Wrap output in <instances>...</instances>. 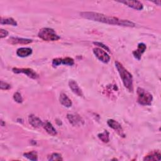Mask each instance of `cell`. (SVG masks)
Returning a JSON list of instances; mask_svg holds the SVG:
<instances>
[{"instance_id": "6da1fadb", "label": "cell", "mask_w": 161, "mask_h": 161, "mask_svg": "<svg viewBox=\"0 0 161 161\" xmlns=\"http://www.w3.org/2000/svg\"><path fill=\"white\" fill-rule=\"evenodd\" d=\"M80 15L86 19L101 22L103 23H107L109 25H114L128 27H133L135 26L134 23L128 19H123L113 16H109L99 13L81 12L80 13Z\"/></svg>"}, {"instance_id": "7a4b0ae2", "label": "cell", "mask_w": 161, "mask_h": 161, "mask_svg": "<svg viewBox=\"0 0 161 161\" xmlns=\"http://www.w3.org/2000/svg\"><path fill=\"white\" fill-rule=\"evenodd\" d=\"M116 68L120 75L124 86L130 91H133V76L130 72H129L124 66L119 62H115Z\"/></svg>"}, {"instance_id": "3957f363", "label": "cell", "mask_w": 161, "mask_h": 161, "mask_svg": "<svg viewBox=\"0 0 161 161\" xmlns=\"http://www.w3.org/2000/svg\"><path fill=\"white\" fill-rule=\"evenodd\" d=\"M137 101L138 103L143 106H150L152 104L153 100L152 95L147 91L141 87L137 88Z\"/></svg>"}, {"instance_id": "277c9868", "label": "cell", "mask_w": 161, "mask_h": 161, "mask_svg": "<svg viewBox=\"0 0 161 161\" xmlns=\"http://www.w3.org/2000/svg\"><path fill=\"white\" fill-rule=\"evenodd\" d=\"M38 36L45 41H56L60 39V36L55 30L50 28H43L40 30Z\"/></svg>"}, {"instance_id": "5b68a950", "label": "cell", "mask_w": 161, "mask_h": 161, "mask_svg": "<svg viewBox=\"0 0 161 161\" xmlns=\"http://www.w3.org/2000/svg\"><path fill=\"white\" fill-rule=\"evenodd\" d=\"M93 53L96 57L103 63H108L110 60L109 55L106 52V51L102 50L100 48H93Z\"/></svg>"}, {"instance_id": "8992f818", "label": "cell", "mask_w": 161, "mask_h": 161, "mask_svg": "<svg viewBox=\"0 0 161 161\" xmlns=\"http://www.w3.org/2000/svg\"><path fill=\"white\" fill-rule=\"evenodd\" d=\"M13 72L16 74H19L22 73L24 74H26L28 77L35 79L38 77V75L31 69L29 68H13Z\"/></svg>"}, {"instance_id": "52a82bcc", "label": "cell", "mask_w": 161, "mask_h": 161, "mask_svg": "<svg viewBox=\"0 0 161 161\" xmlns=\"http://www.w3.org/2000/svg\"><path fill=\"white\" fill-rule=\"evenodd\" d=\"M60 64L67 65H73L74 64V60L70 57L65 58H56L52 60V65L53 67H56Z\"/></svg>"}, {"instance_id": "ba28073f", "label": "cell", "mask_w": 161, "mask_h": 161, "mask_svg": "<svg viewBox=\"0 0 161 161\" xmlns=\"http://www.w3.org/2000/svg\"><path fill=\"white\" fill-rule=\"evenodd\" d=\"M108 126L111 128L112 129H113L120 136L122 137H125V135L123 132V130L121 126V125L116 121L113 119H109L108 120L107 122Z\"/></svg>"}, {"instance_id": "9c48e42d", "label": "cell", "mask_w": 161, "mask_h": 161, "mask_svg": "<svg viewBox=\"0 0 161 161\" xmlns=\"http://www.w3.org/2000/svg\"><path fill=\"white\" fill-rule=\"evenodd\" d=\"M67 119H69L70 124L73 126H80L84 124V120L82 118L77 114L70 113L67 114Z\"/></svg>"}, {"instance_id": "30bf717a", "label": "cell", "mask_w": 161, "mask_h": 161, "mask_svg": "<svg viewBox=\"0 0 161 161\" xmlns=\"http://www.w3.org/2000/svg\"><path fill=\"white\" fill-rule=\"evenodd\" d=\"M119 3L136 10H142L143 8V4L139 1H121Z\"/></svg>"}, {"instance_id": "8fae6325", "label": "cell", "mask_w": 161, "mask_h": 161, "mask_svg": "<svg viewBox=\"0 0 161 161\" xmlns=\"http://www.w3.org/2000/svg\"><path fill=\"white\" fill-rule=\"evenodd\" d=\"M146 48H147V47H146V45L145 43H140L138 45L137 49L133 52V55L134 57L135 58H136L137 60H140L141 59L142 54L146 50Z\"/></svg>"}, {"instance_id": "7c38bea8", "label": "cell", "mask_w": 161, "mask_h": 161, "mask_svg": "<svg viewBox=\"0 0 161 161\" xmlns=\"http://www.w3.org/2000/svg\"><path fill=\"white\" fill-rule=\"evenodd\" d=\"M69 87L70 88V89L72 90V91L75 94H76L77 96H80V97L83 96V93H82L81 89L80 88V87L79 86V85L75 80H69Z\"/></svg>"}, {"instance_id": "4fadbf2b", "label": "cell", "mask_w": 161, "mask_h": 161, "mask_svg": "<svg viewBox=\"0 0 161 161\" xmlns=\"http://www.w3.org/2000/svg\"><path fill=\"white\" fill-rule=\"evenodd\" d=\"M28 121H29V123L33 127H35V128H39L40 126H42L43 123V122L38 117L33 114L29 115Z\"/></svg>"}, {"instance_id": "5bb4252c", "label": "cell", "mask_w": 161, "mask_h": 161, "mask_svg": "<svg viewBox=\"0 0 161 161\" xmlns=\"http://www.w3.org/2000/svg\"><path fill=\"white\" fill-rule=\"evenodd\" d=\"M42 126L49 135L52 136H55L57 135V132L56 131V129L53 127L52 124L48 120H46L45 121L43 122Z\"/></svg>"}, {"instance_id": "9a60e30c", "label": "cell", "mask_w": 161, "mask_h": 161, "mask_svg": "<svg viewBox=\"0 0 161 161\" xmlns=\"http://www.w3.org/2000/svg\"><path fill=\"white\" fill-rule=\"evenodd\" d=\"M8 41L11 44H28L32 42V40L18 37H10Z\"/></svg>"}, {"instance_id": "2e32d148", "label": "cell", "mask_w": 161, "mask_h": 161, "mask_svg": "<svg viewBox=\"0 0 161 161\" xmlns=\"http://www.w3.org/2000/svg\"><path fill=\"white\" fill-rule=\"evenodd\" d=\"M161 154L158 151H152L148 153L144 158L143 160H160Z\"/></svg>"}, {"instance_id": "e0dca14e", "label": "cell", "mask_w": 161, "mask_h": 161, "mask_svg": "<svg viewBox=\"0 0 161 161\" xmlns=\"http://www.w3.org/2000/svg\"><path fill=\"white\" fill-rule=\"evenodd\" d=\"M32 53V49L28 47H21L17 50L16 54L20 57H26Z\"/></svg>"}, {"instance_id": "ac0fdd59", "label": "cell", "mask_w": 161, "mask_h": 161, "mask_svg": "<svg viewBox=\"0 0 161 161\" xmlns=\"http://www.w3.org/2000/svg\"><path fill=\"white\" fill-rule=\"evenodd\" d=\"M59 101L60 103L65 107L67 108H70L72 104V101L69 98V97L64 93H61L60 94V97H59Z\"/></svg>"}, {"instance_id": "d6986e66", "label": "cell", "mask_w": 161, "mask_h": 161, "mask_svg": "<svg viewBox=\"0 0 161 161\" xmlns=\"http://www.w3.org/2000/svg\"><path fill=\"white\" fill-rule=\"evenodd\" d=\"M0 23L1 25H11L13 26H17V22L12 18H1Z\"/></svg>"}, {"instance_id": "ffe728a7", "label": "cell", "mask_w": 161, "mask_h": 161, "mask_svg": "<svg viewBox=\"0 0 161 161\" xmlns=\"http://www.w3.org/2000/svg\"><path fill=\"white\" fill-rule=\"evenodd\" d=\"M98 138L104 143H108L109 141V133L107 130L97 135Z\"/></svg>"}, {"instance_id": "44dd1931", "label": "cell", "mask_w": 161, "mask_h": 161, "mask_svg": "<svg viewBox=\"0 0 161 161\" xmlns=\"http://www.w3.org/2000/svg\"><path fill=\"white\" fill-rule=\"evenodd\" d=\"M23 156L28 159L33 161H36L38 160L37 153L35 151H31L29 152H26L23 153Z\"/></svg>"}, {"instance_id": "7402d4cb", "label": "cell", "mask_w": 161, "mask_h": 161, "mask_svg": "<svg viewBox=\"0 0 161 161\" xmlns=\"http://www.w3.org/2000/svg\"><path fill=\"white\" fill-rule=\"evenodd\" d=\"M48 160H62V155L58 153H53L48 157Z\"/></svg>"}, {"instance_id": "603a6c76", "label": "cell", "mask_w": 161, "mask_h": 161, "mask_svg": "<svg viewBox=\"0 0 161 161\" xmlns=\"http://www.w3.org/2000/svg\"><path fill=\"white\" fill-rule=\"evenodd\" d=\"M13 99L14 100L18 103H21L23 102V97L21 95V94L19 92H16L14 95H13Z\"/></svg>"}, {"instance_id": "cb8c5ba5", "label": "cell", "mask_w": 161, "mask_h": 161, "mask_svg": "<svg viewBox=\"0 0 161 161\" xmlns=\"http://www.w3.org/2000/svg\"><path fill=\"white\" fill-rule=\"evenodd\" d=\"M11 88V86L9 84L1 80V89L2 90H8Z\"/></svg>"}, {"instance_id": "d4e9b609", "label": "cell", "mask_w": 161, "mask_h": 161, "mask_svg": "<svg viewBox=\"0 0 161 161\" xmlns=\"http://www.w3.org/2000/svg\"><path fill=\"white\" fill-rule=\"evenodd\" d=\"M8 35V31L7 30L2 29V28L0 29V37H1V38H3L6 36Z\"/></svg>"}, {"instance_id": "484cf974", "label": "cell", "mask_w": 161, "mask_h": 161, "mask_svg": "<svg viewBox=\"0 0 161 161\" xmlns=\"http://www.w3.org/2000/svg\"><path fill=\"white\" fill-rule=\"evenodd\" d=\"M93 43L94 44V45H97V46H99V47H103L104 50H107L108 52H109V48L106 46V45H104L103 43H100V42H93Z\"/></svg>"}, {"instance_id": "4316f807", "label": "cell", "mask_w": 161, "mask_h": 161, "mask_svg": "<svg viewBox=\"0 0 161 161\" xmlns=\"http://www.w3.org/2000/svg\"><path fill=\"white\" fill-rule=\"evenodd\" d=\"M153 3H154L155 4H156L158 5V6H160V3H161V1H160V0H158V1H153Z\"/></svg>"}]
</instances>
